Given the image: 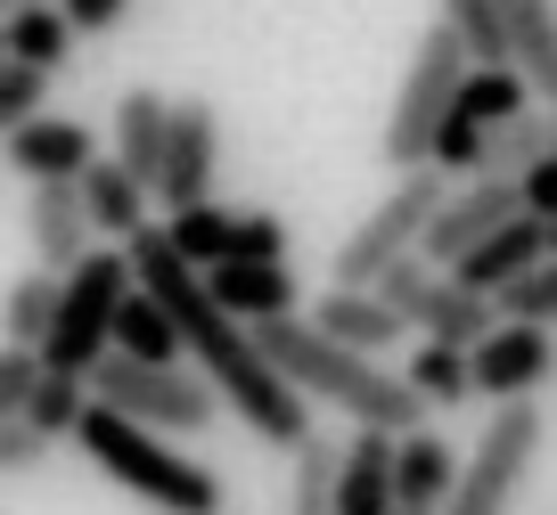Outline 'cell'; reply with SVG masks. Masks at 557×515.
<instances>
[{"mask_svg":"<svg viewBox=\"0 0 557 515\" xmlns=\"http://www.w3.org/2000/svg\"><path fill=\"white\" fill-rule=\"evenodd\" d=\"M66 442L83 450L107 482H123L139 507H157V515H222V499H230L206 459H189L181 442H164V434L132 426V417H115V410H99V401L74 417Z\"/></svg>","mask_w":557,"mask_h":515,"instance_id":"cell-3","label":"cell"},{"mask_svg":"<svg viewBox=\"0 0 557 515\" xmlns=\"http://www.w3.org/2000/svg\"><path fill=\"white\" fill-rule=\"evenodd\" d=\"M41 459H50V442H41L25 417H0V475H34Z\"/></svg>","mask_w":557,"mask_h":515,"instance_id":"cell-36","label":"cell"},{"mask_svg":"<svg viewBox=\"0 0 557 515\" xmlns=\"http://www.w3.org/2000/svg\"><path fill=\"white\" fill-rule=\"evenodd\" d=\"M451 482H459V450L443 442L435 426L394 434V507H426V515H443Z\"/></svg>","mask_w":557,"mask_h":515,"instance_id":"cell-18","label":"cell"},{"mask_svg":"<svg viewBox=\"0 0 557 515\" xmlns=\"http://www.w3.org/2000/svg\"><path fill=\"white\" fill-rule=\"evenodd\" d=\"M83 410H90L83 377H58V368H41V385L25 393V410H17V417L41 434V442H66V434H74V417H83Z\"/></svg>","mask_w":557,"mask_h":515,"instance_id":"cell-30","label":"cell"},{"mask_svg":"<svg viewBox=\"0 0 557 515\" xmlns=\"http://www.w3.org/2000/svg\"><path fill=\"white\" fill-rule=\"evenodd\" d=\"M123 262H132V287L164 303V319L181 327V352H197V368H206L213 401H222V410H238L246 434H262V442H278V450H296L304 434H312V410H304V393L278 377L271 361H262V343L246 336L230 311L206 303V287H197V271L173 254L164 222H139L132 238H123Z\"/></svg>","mask_w":557,"mask_h":515,"instance_id":"cell-1","label":"cell"},{"mask_svg":"<svg viewBox=\"0 0 557 515\" xmlns=\"http://www.w3.org/2000/svg\"><path fill=\"white\" fill-rule=\"evenodd\" d=\"M164 238H173V254L189 262V271H213V262H230V238H238V213H230L222 197H206V205L173 213V222H164Z\"/></svg>","mask_w":557,"mask_h":515,"instance_id":"cell-27","label":"cell"},{"mask_svg":"<svg viewBox=\"0 0 557 515\" xmlns=\"http://www.w3.org/2000/svg\"><path fill=\"white\" fill-rule=\"evenodd\" d=\"M401 385H410L426 410H459V401H475L468 393V352H459V343H418L410 368H401Z\"/></svg>","mask_w":557,"mask_h":515,"instance_id":"cell-28","label":"cell"},{"mask_svg":"<svg viewBox=\"0 0 557 515\" xmlns=\"http://www.w3.org/2000/svg\"><path fill=\"white\" fill-rule=\"evenodd\" d=\"M58 17L74 25V41L83 34H115V25L132 17V0H58Z\"/></svg>","mask_w":557,"mask_h":515,"instance_id":"cell-37","label":"cell"},{"mask_svg":"<svg viewBox=\"0 0 557 515\" xmlns=\"http://www.w3.org/2000/svg\"><path fill=\"white\" fill-rule=\"evenodd\" d=\"M508 213H524L517 180H500V172H475V189H459V197H443V205H435V222H426L418 254H426V262H451V254H468L475 238H492Z\"/></svg>","mask_w":557,"mask_h":515,"instance_id":"cell-12","label":"cell"},{"mask_svg":"<svg viewBox=\"0 0 557 515\" xmlns=\"http://www.w3.org/2000/svg\"><path fill=\"white\" fill-rule=\"evenodd\" d=\"M213 180H222V106L189 90V99H173L164 164H157V189H148V197H164L173 213H189V205H206V197H213Z\"/></svg>","mask_w":557,"mask_h":515,"instance_id":"cell-10","label":"cell"},{"mask_svg":"<svg viewBox=\"0 0 557 515\" xmlns=\"http://www.w3.org/2000/svg\"><path fill=\"white\" fill-rule=\"evenodd\" d=\"M246 336L262 343V361H271L278 377L296 385L304 401H329V410H345L352 426H377V434L426 426V401H418L410 385L394 377V368H377L369 352H345V343L312 336L296 311H287V319H255Z\"/></svg>","mask_w":557,"mask_h":515,"instance_id":"cell-2","label":"cell"},{"mask_svg":"<svg viewBox=\"0 0 557 515\" xmlns=\"http://www.w3.org/2000/svg\"><path fill=\"white\" fill-rule=\"evenodd\" d=\"M517 197H524V213H541V222H549V213H557V155L524 172V180H517Z\"/></svg>","mask_w":557,"mask_h":515,"instance_id":"cell-38","label":"cell"},{"mask_svg":"<svg viewBox=\"0 0 557 515\" xmlns=\"http://www.w3.org/2000/svg\"><path fill=\"white\" fill-rule=\"evenodd\" d=\"M410 327H426V343H459V352H468L475 336H492V327H500V303L435 271V278H426V294L410 303Z\"/></svg>","mask_w":557,"mask_h":515,"instance_id":"cell-22","label":"cell"},{"mask_svg":"<svg viewBox=\"0 0 557 515\" xmlns=\"http://www.w3.org/2000/svg\"><path fill=\"white\" fill-rule=\"evenodd\" d=\"M443 172L435 164H410V172H394V189L369 205V222L352 229L345 246H336V287H369V278L385 271V262H401V254H418V238H426V222H435V205H443Z\"/></svg>","mask_w":557,"mask_h":515,"instance_id":"cell-7","label":"cell"},{"mask_svg":"<svg viewBox=\"0 0 557 515\" xmlns=\"http://www.w3.org/2000/svg\"><path fill=\"white\" fill-rule=\"evenodd\" d=\"M541 442H549L541 401H500V410L484 417V434H475V450L459 459V482H451V499H443V515H508L524 499V482H533Z\"/></svg>","mask_w":557,"mask_h":515,"instance_id":"cell-6","label":"cell"},{"mask_svg":"<svg viewBox=\"0 0 557 515\" xmlns=\"http://www.w3.org/2000/svg\"><path fill=\"white\" fill-rule=\"evenodd\" d=\"M541 262H549V229H541V213H508L492 238H475L468 254H451V271H443V278H459V287H475V294L500 303V294L517 287L524 271H541Z\"/></svg>","mask_w":557,"mask_h":515,"instance_id":"cell-11","label":"cell"},{"mask_svg":"<svg viewBox=\"0 0 557 515\" xmlns=\"http://www.w3.org/2000/svg\"><path fill=\"white\" fill-rule=\"evenodd\" d=\"M50 83H58V74H41V66H17V58H0V131L34 123L41 106H50Z\"/></svg>","mask_w":557,"mask_h":515,"instance_id":"cell-32","label":"cell"},{"mask_svg":"<svg viewBox=\"0 0 557 515\" xmlns=\"http://www.w3.org/2000/svg\"><path fill=\"white\" fill-rule=\"evenodd\" d=\"M524 106H533V90H524L517 66H468V74H459L451 115H468L475 131H500V123H517Z\"/></svg>","mask_w":557,"mask_h":515,"instance_id":"cell-24","label":"cell"},{"mask_svg":"<svg viewBox=\"0 0 557 515\" xmlns=\"http://www.w3.org/2000/svg\"><path fill=\"white\" fill-rule=\"evenodd\" d=\"M197 287H206V303L230 311L238 327L287 319V311L304 303V287H296V271H287V262H213V271H197Z\"/></svg>","mask_w":557,"mask_h":515,"instance_id":"cell-14","label":"cell"},{"mask_svg":"<svg viewBox=\"0 0 557 515\" xmlns=\"http://www.w3.org/2000/svg\"><path fill=\"white\" fill-rule=\"evenodd\" d=\"M34 385H41V352L34 343H0V417H17Z\"/></svg>","mask_w":557,"mask_h":515,"instance_id":"cell-35","label":"cell"},{"mask_svg":"<svg viewBox=\"0 0 557 515\" xmlns=\"http://www.w3.org/2000/svg\"><path fill=\"white\" fill-rule=\"evenodd\" d=\"M500 34H508V66L524 74L541 106H557V0H500Z\"/></svg>","mask_w":557,"mask_h":515,"instance_id":"cell-19","label":"cell"},{"mask_svg":"<svg viewBox=\"0 0 557 515\" xmlns=\"http://www.w3.org/2000/svg\"><path fill=\"white\" fill-rule=\"evenodd\" d=\"M0 155H9V172H17L25 189H34V180H74V172H83L90 155H99V139H90V123L50 115V106H41L34 123L0 131Z\"/></svg>","mask_w":557,"mask_h":515,"instance_id":"cell-13","label":"cell"},{"mask_svg":"<svg viewBox=\"0 0 557 515\" xmlns=\"http://www.w3.org/2000/svg\"><path fill=\"white\" fill-rule=\"evenodd\" d=\"M541 229H549V254H557V213H549V222H541Z\"/></svg>","mask_w":557,"mask_h":515,"instance_id":"cell-40","label":"cell"},{"mask_svg":"<svg viewBox=\"0 0 557 515\" xmlns=\"http://www.w3.org/2000/svg\"><path fill=\"white\" fill-rule=\"evenodd\" d=\"M459 74H468V50H459L443 25H426V34L410 41V74H401L394 115H385V164H394V172L426 164V139H435V131H443V115H451Z\"/></svg>","mask_w":557,"mask_h":515,"instance_id":"cell-8","label":"cell"},{"mask_svg":"<svg viewBox=\"0 0 557 515\" xmlns=\"http://www.w3.org/2000/svg\"><path fill=\"white\" fill-rule=\"evenodd\" d=\"M25 238H34V271L66 278L74 262L90 254V222H83V197H74V180H34V197H25Z\"/></svg>","mask_w":557,"mask_h":515,"instance_id":"cell-15","label":"cell"},{"mask_svg":"<svg viewBox=\"0 0 557 515\" xmlns=\"http://www.w3.org/2000/svg\"><path fill=\"white\" fill-rule=\"evenodd\" d=\"M557 155V106H524L517 123H500L484 148V172H500V180H524L533 164H549Z\"/></svg>","mask_w":557,"mask_h":515,"instance_id":"cell-25","label":"cell"},{"mask_svg":"<svg viewBox=\"0 0 557 515\" xmlns=\"http://www.w3.org/2000/svg\"><path fill=\"white\" fill-rule=\"evenodd\" d=\"M500 319H533V327H557V254L541 271H524L517 287L500 294Z\"/></svg>","mask_w":557,"mask_h":515,"instance_id":"cell-33","label":"cell"},{"mask_svg":"<svg viewBox=\"0 0 557 515\" xmlns=\"http://www.w3.org/2000/svg\"><path fill=\"white\" fill-rule=\"evenodd\" d=\"M123 294H132V262H123V246H90V254L58 278V311H50V327H41V343H34L41 368H58V377H90V361L107 352V327H115Z\"/></svg>","mask_w":557,"mask_h":515,"instance_id":"cell-5","label":"cell"},{"mask_svg":"<svg viewBox=\"0 0 557 515\" xmlns=\"http://www.w3.org/2000/svg\"><path fill=\"white\" fill-rule=\"evenodd\" d=\"M50 311H58V278H50V271L9 278V294H0V343H41Z\"/></svg>","mask_w":557,"mask_h":515,"instance_id":"cell-29","label":"cell"},{"mask_svg":"<svg viewBox=\"0 0 557 515\" xmlns=\"http://www.w3.org/2000/svg\"><path fill=\"white\" fill-rule=\"evenodd\" d=\"M66 50H74V25L58 17V0H50V9H17V17H0V58H17V66L58 74V66H66Z\"/></svg>","mask_w":557,"mask_h":515,"instance_id":"cell-26","label":"cell"},{"mask_svg":"<svg viewBox=\"0 0 557 515\" xmlns=\"http://www.w3.org/2000/svg\"><path fill=\"white\" fill-rule=\"evenodd\" d=\"M17 9H50V0H0V17H17Z\"/></svg>","mask_w":557,"mask_h":515,"instance_id":"cell-39","label":"cell"},{"mask_svg":"<svg viewBox=\"0 0 557 515\" xmlns=\"http://www.w3.org/2000/svg\"><path fill=\"white\" fill-rule=\"evenodd\" d=\"M107 352H123V361H139V368H181V327L164 319V303L157 294H123L115 303V327H107Z\"/></svg>","mask_w":557,"mask_h":515,"instance_id":"cell-23","label":"cell"},{"mask_svg":"<svg viewBox=\"0 0 557 515\" xmlns=\"http://www.w3.org/2000/svg\"><path fill=\"white\" fill-rule=\"evenodd\" d=\"M83 393L99 401V410L132 417V426L164 434V442H197V434H213V417H222V401H213L206 377H189V368H139V361H123V352H99V361H90Z\"/></svg>","mask_w":557,"mask_h":515,"instance_id":"cell-4","label":"cell"},{"mask_svg":"<svg viewBox=\"0 0 557 515\" xmlns=\"http://www.w3.org/2000/svg\"><path fill=\"white\" fill-rule=\"evenodd\" d=\"M329 515H394V434L352 426V442H336V499Z\"/></svg>","mask_w":557,"mask_h":515,"instance_id":"cell-16","label":"cell"},{"mask_svg":"<svg viewBox=\"0 0 557 515\" xmlns=\"http://www.w3.org/2000/svg\"><path fill=\"white\" fill-rule=\"evenodd\" d=\"M304 327H312V336H329V343H345V352H369V361H377L385 343L410 336V327H401L369 287H329L312 311H304Z\"/></svg>","mask_w":557,"mask_h":515,"instance_id":"cell-17","label":"cell"},{"mask_svg":"<svg viewBox=\"0 0 557 515\" xmlns=\"http://www.w3.org/2000/svg\"><path fill=\"white\" fill-rule=\"evenodd\" d=\"M329 499H336V442L329 434H304L296 475H287V515H329Z\"/></svg>","mask_w":557,"mask_h":515,"instance_id":"cell-31","label":"cell"},{"mask_svg":"<svg viewBox=\"0 0 557 515\" xmlns=\"http://www.w3.org/2000/svg\"><path fill=\"white\" fill-rule=\"evenodd\" d=\"M394 515H426V507H394Z\"/></svg>","mask_w":557,"mask_h":515,"instance_id":"cell-41","label":"cell"},{"mask_svg":"<svg viewBox=\"0 0 557 515\" xmlns=\"http://www.w3.org/2000/svg\"><path fill=\"white\" fill-rule=\"evenodd\" d=\"M164 123H173V99H164V90L132 83V90L115 99V123H107V131H115V164L132 172L139 189H157V164H164Z\"/></svg>","mask_w":557,"mask_h":515,"instance_id":"cell-21","label":"cell"},{"mask_svg":"<svg viewBox=\"0 0 557 515\" xmlns=\"http://www.w3.org/2000/svg\"><path fill=\"white\" fill-rule=\"evenodd\" d=\"M74 197H83L90 238H107V246H123L139 222H148V189H139V180L115 164V155H90V164L74 172Z\"/></svg>","mask_w":557,"mask_h":515,"instance_id":"cell-20","label":"cell"},{"mask_svg":"<svg viewBox=\"0 0 557 515\" xmlns=\"http://www.w3.org/2000/svg\"><path fill=\"white\" fill-rule=\"evenodd\" d=\"M230 262H287V222H278V213H238Z\"/></svg>","mask_w":557,"mask_h":515,"instance_id":"cell-34","label":"cell"},{"mask_svg":"<svg viewBox=\"0 0 557 515\" xmlns=\"http://www.w3.org/2000/svg\"><path fill=\"white\" fill-rule=\"evenodd\" d=\"M557 377V336L533 319H500L492 336L468 343V393L475 401H541Z\"/></svg>","mask_w":557,"mask_h":515,"instance_id":"cell-9","label":"cell"}]
</instances>
